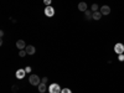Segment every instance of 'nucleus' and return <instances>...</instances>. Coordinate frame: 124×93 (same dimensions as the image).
I'll return each instance as SVG.
<instances>
[{
	"label": "nucleus",
	"mask_w": 124,
	"mask_h": 93,
	"mask_svg": "<svg viewBox=\"0 0 124 93\" xmlns=\"http://www.w3.org/2000/svg\"><path fill=\"white\" fill-rule=\"evenodd\" d=\"M114 51H116L117 54L122 55V54L124 52V46H123V44H117V45L114 46Z\"/></svg>",
	"instance_id": "423d86ee"
},
{
	"label": "nucleus",
	"mask_w": 124,
	"mask_h": 93,
	"mask_svg": "<svg viewBox=\"0 0 124 93\" xmlns=\"http://www.w3.org/2000/svg\"><path fill=\"white\" fill-rule=\"evenodd\" d=\"M16 47H17V50H25V48H26L25 41H24V40H17V41H16Z\"/></svg>",
	"instance_id": "39448f33"
},
{
	"label": "nucleus",
	"mask_w": 124,
	"mask_h": 93,
	"mask_svg": "<svg viewBox=\"0 0 124 93\" xmlns=\"http://www.w3.org/2000/svg\"><path fill=\"white\" fill-rule=\"evenodd\" d=\"M25 71H26V73H30V72H31V67H30V66L25 67Z\"/></svg>",
	"instance_id": "a211bd4d"
},
{
	"label": "nucleus",
	"mask_w": 124,
	"mask_h": 93,
	"mask_svg": "<svg viewBox=\"0 0 124 93\" xmlns=\"http://www.w3.org/2000/svg\"><path fill=\"white\" fill-rule=\"evenodd\" d=\"M15 76H16V78H19V79H23V78L26 76V71H25V68H19V70L15 72Z\"/></svg>",
	"instance_id": "20e7f679"
},
{
	"label": "nucleus",
	"mask_w": 124,
	"mask_h": 93,
	"mask_svg": "<svg viewBox=\"0 0 124 93\" xmlns=\"http://www.w3.org/2000/svg\"><path fill=\"white\" fill-rule=\"evenodd\" d=\"M26 55H27L26 50H20V52H19V56H20V57H25Z\"/></svg>",
	"instance_id": "4468645a"
},
{
	"label": "nucleus",
	"mask_w": 124,
	"mask_h": 93,
	"mask_svg": "<svg viewBox=\"0 0 124 93\" xmlns=\"http://www.w3.org/2000/svg\"><path fill=\"white\" fill-rule=\"evenodd\" d=\"M44 13H45V15H46L47 17H52V16L55 15V9L51 6V5H50V6H46Z\"/></svg>",
	"instance_id": "7ed1b4c3"
},
{
	"label": "nucleus",
	"mask_w": 124,
	"mask_h": 93,
	"mask_svg": "<svg viewBox=\"0 0 124 93\" xmlns=\"http://www.w3.org/2000/svg\"><path fill=\"white\" fill-rule=\"evenodd\" d=\"M29 82H30V85H32V86H39L41 83V78L37 75H31L29 77Z\"/></svg>",
	"instance_id": "f257e3e1"
},
{
	"label": "nucleus",
	"mask_w": 124,
	"mask_h": 93,
	"mask_svg": "<svg viewBox=\"0 0 124 93\" xmlns=\"http://www.w3.org/2000/svg\"><path fill=\"white\" fill-rule=\"evenodd\" d=\"M101 17H102V13L101 11L93 13V20H101Z\"/></svg>",
	"instance_id": "f8f14e48"
},
{
	"label": "nucleus",
	"mask_w": 124,
	"mask_h": 93,
	"mask_svg": "<svg viewBox=\"0 0 124 93\" xmlns=\"http://www.w3.org/2000/svg\"><path fill=\"white\" fill-rule=\"evenodd\" d=\"M119 61H124V56H123V54L119 55Z\"/></svg>",
	"instance_id": "6ab92c4d"
},
{
	"label": "nucleus",
	"mask_w": 124,
	"mask_h": 93,
	"mask_svg": "<svg viewBox=\"0 0 124 93\" xmlns=\"http://www.w3.org/2000/svg\"><path fill=\"white\" fill-rule=\"evenodd\" d=\"M51 3H52V0H44V4H45L46 6H50Z\"/></svg>",
	"instance_id": "dca6fc26"
},
{
	"label": "nucleus",
	"mask_w": 124,
	"mask_h": 93,
	"mask_svg": "<svg viewBox=\"0 0 124 93\" xmlns=\"http://www.w3.org/2000/svg\"><path fill=\"white\" fill-rule=\"evenodd\" d=\"M61 91H62V88L57 83H52L48 87V93H61Z\"/></svg>",
	"instance_id": "f03ea898"
},
{
	"label": "nucleus",
	"mask_w": 124,
	"mask_h": 93,
	"mask_svg": "<svg viewBox=\"0 0 124 93\" xmlns=\"http://www.w3.org/2000/svg\"><path fill=\"white\" fill-rule=\"evenodd\" d=\"M25 50H26V52H27V55H34V54L36 52V50H35V47H34L32 45H27Z\"/></svg>",
	"instance_id": "6e6552de"
},
{
	"label": "nucleus",
	"mask_w": 124,
	"mask_h": 93,
	"mask_svg": "<svg viewBox=\"0 0 124 93\" xmlns=\"http://www.w3.org/2000/svg\"><path fill=\"white\" fill-rule=\"evenodd\" d=\"M19 88H17V86H13V92H16Z\"/></svg>",
	"instance_id": "aec40b11"
},
{
	"label": "nucleus",
	"mask_w": 124,
	"mask_h": 93,
	"mask_svg": "<svg viewBox=\"0 0 124 93\" xmlns=\"http://www.w3.org/2000/svg\"><path fill=\"white\" fill-rule=\"evenodd\" d=\"M78 10H79V11H86V10H88V9H87V4L83 3V1L79 3V4H78Z\"/></svg>",
	"instance_id": "9d476101"
},
{
	"label": "nucleus",
	"mask_w": 124,
	"mask_h": 93,
	"mask_svg": "<svg viewBox=\"0 0 124 93\" xmlns=\"http://www.w3.org/2000/svg\"><path fill=\"white\" fill-rule=\"evenodd\" d=\"M37 87H39V92H40V93H45V92H46V89H47L46 83H40Z\"/></svg>",
	"instance_id": "1a4fd4ad"
},
{
	"label": "nucleus",
	"mask_w": 124,
	"mask_h": 93,
	"mask_svg": "<svg viewBox=\"0 0 124 93\" xmlns=\"http://www.w3.org/2000/svg\"><path fill=\"white\" fill-rule=\"evenodd\" d=\"M61 93H72V91H71L70 88H62Z\"/></svg>",
	"instance_id": "2eb2a0df"
},
{
	"label": "nucleus",
	"mask_w": 124,
	"mask_h": 93,
	"mask_svg": "<svg viewBox=\"0 0 124 93\" xmlns=\"http://www.w3.org/2000/svg\"><path fill=\"white\" fill-rule=\"evenodd\" d=\"M101 13H102V15H109L110 14V8L108 5H103L101 8Z\"/></svg>",
	"instance_id": "0eeeda50"
},
{
	"label": "nucleus",
	"mask_w": 124,
	"mask_h": 93,
	"mask_svg": "<svg viewBox=\"0 0 124 93\" xmlns=\"http://www.w3.org/2000/svg\"><path fill=\"white\" fill-rule=\"evenodd\" d=\"M41 83H47V77H44V78H41Z\"/></svg>",
	"instance_id": "f3484780"
},
{
	"label": "nucleus",
	"mask_w": 124,
	"mask_h": 93,
	"mask_svg": "<svg viewBox=\"0 0 124 93\" xmlns=\"http://www.w3.org/2000/svg\"><path fill=\"white\" fill-rule=\"evenodd\" d=\"M86 19L87 20H91V19H93V11L92 10H86Z\"/></svg>",
	"instance_id": "9b49d317"
},
{
	"label": "nucleus",
	"mask_w": 124,
	"mask_h": 93,
	"mask_svg": "<svg viewBox=\"0 0 124 93\" xmlns=\"http://www.w3.org/2000/svg\"><path fill=\"white\" fill-rule=\"evenodd\" d=\"M98 9H99V6H98V4H93L92 6H91V10L93 13H96V11H98Z\"/></svg>",
	"instance_id": "ddd939ff"
}]
</instances>
